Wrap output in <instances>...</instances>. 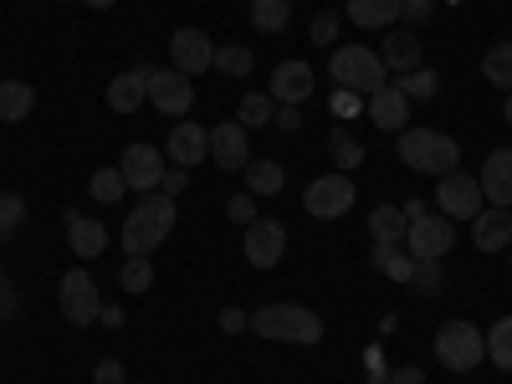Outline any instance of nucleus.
<instances>
[{
  "mask_svg": "<svg viewBox=\"0 0 512 384\" xmlns=\"http://www.w3.org/2000/svg\"><path fill=\"white\" fill-rule=\"evenodd\" d=\"M175 231V195H144L139 205H134V216L123 221V251L128 256H149L154 246H164V236Z\"/></svg>",
  "mask_w": 512,
  "mask_h": 384,
  "instance_id": "nucleus-1",
  "label": "nucleus"
},
{
  "mask_svg": "<svg viewBox=\"0 0 512 384\" xmlns=\"http://www.w3.org/2000/svg\"><path fill=\"white\" fill-rule=\"evenodd\" d=\"M251 333L272 338V344H318V338H323V318L313 308H297V303H272V308L251 313Z\"/></svg>",
  "mask_w": 512,
  "mask_h": 384,
  "instance_id": "nucleus-2",
  "label": "nucleus"
},
{
  "mask_svg": "<svg viewBox=\"0 0 512 384\" xmlns=\"http://www.w3.org/2000/svg\"><path fill=\"white\" fill-rule=\"evenodd\" d=\"M400 159L420 175H456L461 169V149L441 128H400Z\"/></svg>",
  "mask_w": 512,
  "mask_h": 384,
  "instance_id": "nucleus-3",
  "label": "nucleus"
},
{
  "mask_svg": "<svg viewBox=\"0 0 512 384\" xmlns=\"http://www.w3.org/2000/svg\"><path fill=\"white\" fill-rule=\"evenodd\" d=\"M328 72H333V88H349V93H359V98H369V93L384 88V62H379V52H369V47H333Z\"/></svg>",
  "mask_w": 512,
  "mask_h": 384,
  "instance_id": "nucleus-4",
  "label": "nucleus"
},
{
  "mask_svg": "<svg viewBox=\"0 0 512 384\" xmlns=\"http://www.w3.org/2000/svg\"><path fill=\"white\" fill-rule=\"evenodd\" d=\"M436 359H441L446 369H456V374L477 369V364L487 359V333H482L477 323H466V318L441 323V333H436Z\"/></svg>",
  "mask_w": 512,
  "mask_h": 384,
  "instance_id": "nucleus-5",
  "label": "nucleus"
},
{
  "mask_svg": "<svg viewBox=\"0 0 512 384\" xmlns=\"http://www.w3.org/2000/svg\"><path fill=\"white\" fill-rule=\"evenodd\" d=\"M354 200H359V190H354L349 175H323L303 190V210L318 221H338L344 210H354Z\"/></svg>",
  "mask_w": 512,
  "mask_h": 384,
  "instance_id": "nucleus-6",
  "label": "nucleus"
},
{
  "mask_svg": "<svg viewBox=\"0 0 512 384\" xmlns=\"http://www.w3.org/2000/svg\"><path fill=\"white\" fill-rule=\"evenodd\" d=\"M436 205L446 210V221H477L482 216V205H487V195H482V180L477 175H441V190H436Z\"/></svg>",
  "mask_w": 512,
  "mask_h": 384,
  "instance_id": "nucleus-7",
  "label": "nucleus"
},
{
  "mask_svg": "<svg viewBox=\"0 0 512 384\" xmlns=\"http://www.w3.org/2000/svg\"><path fill=\"white\" fill-rule=\"evenodd\" d=\"M405 246H410L415 262H441V256L456 246V226L446 216H420V221H410Z\"/></svg>",
  "mask_w": 512,
  "mask_h": 384,
  "instance_id": "nucleus-8",
  "label": "nucleus"
},
{
  "mask_svg": "<svg viewBox=\"0 0 512 384\" xmlns=\"http://www.w3.org/2000/svg\"><path fill=\"white\" fill-rule=\"evenodd\" d=\"M57 297H62V318H67V323H77V328H88V323L98 318V308H103L98 282H93L88 272H67Z\"/></svg>",
  "mask_w": 512,
  "mask_h": 384,
  "instance_id": "nucleus-9",
  "label": "nucleus"
},
{
  "mask_svg": "<svg viewBox=\"0 0 512 384\" xmlns=\"http://www.w3.org/2000/svg\"><path fill=\"white\" fill-rule=\"evenodd\" d=\"M169 57H175V72H185V77L216 67V47H210V36L195 31V26H180L169 36Z\"/></svg>",
  "mask_w": 512,
  "mask_h": 384,
  "instance_id": "nucleus-10",
  "label": "nucleus"
},
{
  "mask_svg": "<svg viewBox=\"0 0 512 384\" xmlns=\"http://www.w3.org/2000/svg\"><path fill=\"white\" fill-rule=\"evenodd\" d=\"M241 251H246L251 267H277L282 256H287V231H282V221H251Z\"/></svg>",
  "mask_w": 512,
  "mask_h": 384,
  "instance_id": "nucleus-11",
  "label": "nucleus"
},
{
  "mask_svg": "<svg viewBox=\"0 0 512 384\" xmlns=\"http://www.w3.org/2000/svg\"><path fill=\"white\" fill-rule=\"evenodd\" d=\"M149 103H154L159 113H169V118H175V113H190V108H195L190 77L175 72V67H169V72H149Z\"/></svg>",
  "mask_w": 512,
  "mask_h": 384,
  "instance_id": "nucleus-12",
  "label": "nucleus"
},
{
  "mask_svg": "<svg viewBox=\"0 0 512 384\" xmlns=\"http://www.w3.org/2000/svg\"><path fill=\"white\" fill-rule=\"evenodd\" d=\"M118 175L128 180V190H159V175H164V154L154 144H128L123 159H118Z\"/></svg>",
  "mask_w": 512,
  "mask_h": 384,
  "instance_id": "nucleus-13",
  "label": "nucleus"
},
{
  "mask_svg": "<svg viewBox=\"0 0 512 384\" xmlns=\"http://www.w3.org/2000/svg\"><path fill=\"white\" fill-rule=\"evenodd\" d=\"M164 154L175 159V164H185V169H195L200 159H210V128H200V123L180 118L175 128H169V144H164Z\"/></svg>",
  "mask_w": 512,
  "mask_h": 384,
  "instance_id": "nucleus-14",
  "label": "nucleus"
},
{
  "mask_svg": "<svg viewBox=\"0 0 512 384\" xmlns=\"http://www.w3.org/2000/svg\"><path fill=\"white\" fill-rule=\"evenodd\" d=\"M313 88H318V72L308 62H282L272 72V98L277 103H297V108H303L313 98Z\"/></svg>",
  "mask_w": 512,
  "mask_h": 384,
  "instance_id": "nucleus-15",
  "label": "nucleus"
},
{
  "mask_svg": "<svg viewBox=\"0 0 512 384\" xmlns=\"http://www.w3.org/2000/svg\"><path fill=\"white\" fill-rule=\"evenodd\" d=\"M149 72L154 67H134V72H118L108 82V108L113 113H139L149 103Z\"/></svg>",
  "mask_w": 512,
  "mask_h": 384,
  "instance_id": "nucleus-16",
  "label": "nucleus"
},
{
  "mask_svg": "<svg viewBox=\"0 0 512 384\" xmlns=\"http://www.w3.org/2000/svg\"><path fill=\"white\" fill-rule=\"evenodd\" d=\"M364 113H369L379 128H390V134H400L405 118H410V98L395 88V82H384L379 93H369V98H364Z\"/></svg>",
  "mask_w": 512,
  "mask_h": 384,
  "instance_id": "nucleus-17",
  "label": "nucleus"
},
{
  "mask_svg": "<svg viewBox=\"0 0 512 384\" xmlns=\"http://www.w3.org/2000/svg\"><path fill=\"white\" fill-rule=\"evenodd\" d=\"M210 159H216L221 169H246L251 164L246 128L241 123H216V128H210Z\"/></svg>",
  "mask_w": 512,
  "mask_h": 384,
  "instance_id": "nucleus-18",
  "label": "nucleus"
},
{
  "mask_svg": "<svg viewBox=\"0 0 512 384\" xmlns=\"http://www.w3.org/2000/svg\"><path fill=\"white\" fill-rule=\"evenodd\" d=\"M482 195H487V205H512V149H492L487 154V164H482Z\"/></svg>",
  "mask_w": 512,
  "mask_h": 384,
  "instance_id": "nucleus-19",
  "label": "nucleus"
},
{
  "mask_svg": "<svg viewBox=\"0 0 512 384\" xmlns=\"http://www.w3.org/2000/svg\"><path fill=\"white\" fill-rule=\"evenodd\" d=\"M472 241H477V251H502L512 241V210L482 205V216L472 221Z\"/></svg>",
  "mask_w": 512,
  "mask_h": 384,
  "instance_id": "nucleus-20",
  "label": "nucleus"
},
{
  "mask_svg": "<svg viewBox=\"0 0 512 384\" xmlns=\"http://www.w3.org/2000/svg\"><path fill=\"white\" fill-rule=\"evenodd\" d=\"M379 62L384 72H415L420 67V36L415 31H390L379 47Z\"/></svg>",
  "mask_w": 512,
  "mask_h": 384,
  "instance_id": "nucleus-21",
  "label": "nucleus"
},
{
  "mask_svg": "<svg viewBox=\"0 0 512 384\" xmlns=\"http://www.w3.org/2000/svg\"><path fill=\"white\" fill-rule=\"evenodd\" d=\"M349 21L364 26V31L395 26L400 21V0H349Z\"/></svg>",
  "mask_w": 512,
  "mask_h": 384,
  "instance_id": "nucleus-22",
  "label": "nucleus"
},
{
  "mask_svg": "<svg viewBox=\"0 0 512 384\" xmlns=\"http://www.w3.org/2000/svg\"><path fill=\"white\" fill-rule=\"evenodd\" d=\"M369 262H374L384 277H390V282H405V287H410V277H415V256H410V251H400V246H384V241H374Z\"/></svg>",
  "mask_w": 512,
  "mask_h": 384,
  "instance_id": "nucleus-23",
  "label": "nucleus"
},
{
  "mask_svg": "<svg viewBox=\"0 0 512 384\" xmlns=\"http://www.w3.org/2000/svg\"><path fill=\"white\" fill-rule=\"evenodd\" d=\"M405 231H410V221H405V210H400V205H379L374 216H369V236L384 241V246H400Z\"/></svg>",
  "mask_w": 512,
  "mask_h": 384,
  "instance_id": "nucleus-24",
  "label": "nucleus"
},
{
  "mask_svg": "<svg viewBox=\"0 0 512 384\" xmlns=\"http://www.w3.org/2000/svg\"><path fill=\"white\" fill-rule=\"evenodd\" d=\"M287 21H292V6H287V0H251V26H256V31L282 36Z\"/></svg>",
  "mask_w": 512,
  "mask_h": 384,
  "instance_id": "nucleus-25",
  "label": "nucleus"
},
{
  "mask_svg": "<svg viewBox=\"0 0 512 384\" xmlns=\"http://www.w3.org/2000/svg\"><path fill=\"white\" fill-rule=\"evenodd\" d=\"M31 108H36L31 82H0V118H6V123H21Z\"/></svg>",
  "mask_w": 512,
  "mask_h": 384,
  "instance_id": "nucleus-26",
  "label": "nucleus"
},
{
  "mask_svg": "<svg viewBox=\"0 0 512 384\" xmlns=\"http://www.w3.org/2000/svg\"><path fill=\"white\" fill-rule=\"evenodd\" d=\"M67 241H72V251L82 256V262H88V256L98 262L103 246H108V231H103L98 221H77V226H67Z\"/></svg>",
  "mask_w": 512,
  "mask_h": 384,
  "instance_id": "nucleus-27",
  "label": "nucleus"
},
{
  "mask_svg": "<svg viewBox=\"0 0 512 384\" xmlns=\"http://www.w3.org/2000/svg\"><path fill=\"white\" fill-rule=\"evenodd\" d=\"M282 180H287V175H282L277 159H251V164H246V190H251V195H277Z\"/></svg>",
  "mask_w": 512,
  "mask_h": 384,
  "instance_id": "nucleus-28",
  "label": "nucleus"
},
{
  "mask_svg": "<svg viewBox=\"0 0 512 384\" xmlns=\"http://www.w3.org/2000/svg\"><path fill=\"white\" fill-rule=\"evenodd\" d=\"M482 77L492 82V88L512 93V41H497V47L482 57Z\"/></svg>",
  "mask_w": 512,
  "mask_h": 384,
  "instance_id": "nucleus-29",
  "label": "nucleus"
},
{
  "mask_svg": "<svg viewBox=\"0 0 512 384\" xmlns=\"http://www.w3.org/2000/svg\"><path fill=\"white\" fill-rule=\"evenodd\" d=\"M272 113H277V98L272 93H246L241 108H236V123L241 128H262V123H272Z\"/></svg>",
  "mask_w": 512,
  "mask_h": 384,
  "instance_id": "nucleus-30",
  "label": "nucleus"
},
{
  "mask_svg": "<svg viewBox=\"0 0 512 384\" xmlns=\"http://www.w3.org/2000/svg\"><path fill=\"white\" fill-rule=\"evenodd\" d=\"M88 195H93L98 205H118V200L128 195V180L118 175V169H93V180H88Z\"/></svg>",
  "mask_w": 512,
  "mask_h": 384,
  "instance_id": "nucleus-31",
  "label": "nucleus"
},
{
  "mask_svg": "<svg viewBox=\"0 0 512 384\" xmlns=\"http://www.w3.org/2000/svg\"><path fill=\"white\" fill-rule=\"evenodd\" d=\"M328 154H333V164H338V175H349V169H359V164H364V144H359V139H349L344 128H333Z\"/></svg>",
  "mask_w": 512,
  "mask_h": 384,
  "instance_id": "nucleus-32",
  "label": "nucleus"
},
{
  "mask_svg": "<svg viewBox=\"0 0 512 384\" xmlns=\"http://www.w3.org/2000/svg\"><path fill=\"white\" fill-rule=\"evenodd\" d=\"M395 88H400L410 103H415V98H420V103H431L441 82H436V72H431V67H415V72H400V82H395Z\"/></svg>",
  "mask_w": 512,
  "mask_h": 384,
  "instance_id": "nucleus-33",
  "label": "nucleus"
},
{
  "mask_svg": "<svg viewBox=\"0 0 512 384\" xmlns=\"http://www.w3.org/2000/svg\"><path fill=\"white\" fill-rule=\"evenodd\" d=\"M487 359L512 374V318H497V323H492V333H487Z\"/></svg>",
  "mask_w": 512,
  "mask_h": 384,
  "instance_id": "nucleus-34",
  "label": "nucleus"
},
{
  "mask_svg": "<svg viewBox=\"0 0 512 384\" xmlns=\"http://www.w3.org/2000/svg\"><path fill=\"white\" fill-rule=\"evenodd\" d=\"M118 287H123V292H149V287H154L149 256H128V262L118 267Z\"/></svg>",
  "mask_w": 512,
  "mask_h": 384,
  "instance_id": "nucleus-35",
  "label": "nucleus"
},
{
  "mask_svg": "<svg viewBox=\"0 0 512 384\" xmlns=\"http://www.w3.org/2000/svg\"><path fill=\"white\" fill-rule=\"evenodd\" d=\"M26 226V200L21 195H0V241H11Z\"/></svg>",
  "mask_w": 512,
  "mask_h": 384,
  "instance_id": "nucleus-36",
  "label": "nucleus"
},
{
  "mask_svg": "<svg viewBox=\"0 0 512 384\" xmlns=\"http://www.w3.org/2000/svg\"><path fill=\"white\" fill-rule=\"evenodd\" d=\"M216 72L246 77V72H251V47H221V52H216Z\"/></svg>",
  "mask_w": 512,
  "mask_h": 384,
  "instance_id": "nucleus-37",
  "label": "nucleus"
},
{
  "mask_svg": "<svg viewBox=\"0 0 512 384\" xmlns=\"http://www.w3.org/2000/svg\"><path fill=\"white\" fill-rule=\"evenodd\" d=\"M410 287H415V292H441V287H446V272H441V262H415V277H410Z\"/></svg>",
  "mask_w": 512,
  "mask_h": 384,
  "instance_id": "nucleus-38",
  "label": "nucleus"
},
{
  "mask_svg": "<svg viewBox=\"0 0 512 384\" xmlns=\"http://www.w3.org/2000/svg\"><path fill=\"white\" fill-rule=\"evenodd\" d=\"M226 216H231L236 226H251V221H256V195H251V190H246V195H231V200H226Z\"/></svg>",
  "mask_w": 512,
  "mask_h": 384,
  "instance_id": "nucleus-39",
  "label": "nucleus"
},
{
  "mask_svg": "<svg viewBox=\"0 0 512 384\" xmlns=\"http://www.w3.org/2000/svg\"><path fill=\"white\" fill-rule=\"evenodd\" d=\"M359 108H364V98H359V93H349V88H333V118H338V123L354 118Z\"/></svg>",
  "mask_w": 512,
  "mask_h": 384,
  "instance_id": "nucleus-40",
  "label": "nucleus"
},
{
  "mask_svg": "<svg viewBox=\"0 0 512 384\" xmlns=\"http://www.w3.org/2000/svg\"><path fill=\"white\" fill-rule=\"evenodd\" d=\"M431 11H436V0H400V21H410V26H425Z\"/></svg>",
  "mask_w": 512,
  "mask_h": 384,
  "instance_id": "nucleus-41",
  "label": "nucleus"
},
{
  "mask_svg": "<svg viewBox=\"0 0 512 384\" xmlns=\"http://www.w3.org/2000/svg\"><path fill=\"white\" fill-rule=\"evenodd\" d=\"M313 41H318V47H333V41H338V16L333 11H323L318 21H313V31H308Z\"/></svg>",
  "mask_w": 512,
  "mask_h": 384,
  "instance_id": "nucleus-42",
  "label": "nucleus"
},
{
  "mask_svg": "<svg viewBox=\"0 0 512 384\" xmlns=\"http://www.w3.org/2000/svg\"><path fill=\"white\" fill-rule=\"evenodd\" d=\"M185 180H190V169H185V164H169L164 175H159V190H164V195H180Z\"/></svg>",
  "mask_w": 512,
  "mask_h": 384,
  "instance_id": "nucleus-43",
  "label": "nucleus"
},
{
  "mask_svg": "<svg viewBox=\"0 0 512 384\" xmlns=\"http://www.w3.org/2000/svg\"><path fill=\"white\" fill-rule=\"evenodd\" d=\"M272 123L282 128V134H297V123H303V113H297V103H282V108L272 113Z\"/></svg>",
  "mask_w": 512,
  "mask_h": 384,
  "instance_id": "nucleus-44",
  "label": "nucleus"
},
{
  "mask_svg": "<svg viewBox=\"0 0 512 384\" xmlns=\"http://www.w3.org/2000/svg\"><path fill=\"white\" fill-rule=\"evenodd\" d=\"M221 328H226V333H246V328H251V313H241V308H226V313H221Z\"/></svg>",
  "mask_w": 512,
  "mask_h": 384,
  "instance_id": "nucleus-45",
  "label": "nucleus"
},
{
  "mask_svg": "<svg viewBox=\"0 0 512 384\" xmlns=\"http://www.w3.org/2000/svg\"><path fill=\"white\" fill-rule=\"evenodd\" d=\"M98 384H123V364L118 359H103L98 364Z\"/></svg>",
  "mask_w": 512,
  "mask_h": 384,
  "instance_id": "nucleus-46",
  "label": "nucleus"
},
{
  "mask_svg": "<svg viewBox=\"0 0 512 384\" xmlns=\"http://www.w3.org/2000/svg\"><path fill=\"white\" fill-rule=\"evenodd\" d=\"M98 323L103 328H123V308H98Z\"/></svg>",
  "mask_w": 512,
  "mask_h": 384,
  "instance_id": "nucleus-47",
  "label": "nucleus"
},
{
  "mask_svg": "<svg viewBox=\"0 0 512 384\" xmlns=\"http://www.w3.org/2000/svg\"><path fill=\"white\" fill-rule=\"evenodd\" d=\"M390 384H425V379H420V369H395Z\"/></svg>",
  "mask_w": 512,
  "mask_h": 384,
  "instance_id": "nucleus-48",
  "label": "nucleus"
},
{
  "mask_svg": "<svg viewBox=\"0 0 512 384\" xmlns=\"http://www.w3.org/2000/svg\"><path fill=\"white\" fill-rule=\"evenodd\" d=\"M400 210H405V221H420V216H425V205H420V200H405Z\"/></svg>",
  "mask_w": 512,
  "mask_h": 384,
  "instance_id": "nucleus-49",
  "label": "nucleus"
},
{
  "mask_svg": "<svg viewBox=\"0 0 512 384\" xmlns=\"http://www.w3.org/2000/svg\"><path fill=\"white\" fill-rule=\"evenodd\" d=\"M82 6H93V11H108V6H113V0H82Z\"/></svg>",
  "mask_w": 512,
  "mask_h": 384,
  "instance_id": "nucleus-50",
  "label": "nucleus"
},
{
  "mask_svg": "<svg viewBox=\"0 0 512 384\" xmlns=\"http://www.w3.org/2000/svg\"><path fill=\"white\" fill-rule=\"evenodd\" d=\"M502 113H507V123H512V93H507V108H502Z\"/></svg>",
  "mask_w": 512,
  "mask_h": 384,
  "instance_id": "nucleus-51",
  "label": "nucleus"
},
{
  "mask_svg": "<svg viewBox=\"0 0 512 384\" xmlns=\"http://www.w3.org/2000/svg\"><path fill=\"white\" fill-rule=\"evenodd\" d=\"M287 6H292V0H287Z\"/></svg>",
  "mask_w": 512,
  "mask_h": 384,
  "instance_id": "nucleus-52",
  "label": "nucleus"
}]
</instances>
